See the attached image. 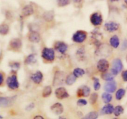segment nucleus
<instances>
[{
	"instance_id": "obj_1",
	"label": "nucleus",
	"mask_w": 127,
	"mask_h": 119,
	"mask_svg": "<svg viewBox=\"0 0 127 119\" xmlns=\"http://www.w3.org/2000/svg\"><path fill=\"white\" fill-rule=\"evenodd\" d=\"M66 80L65 73L62 71H57L55 72L53 78V85L54 86H58L63 84Z\"/></svg>"
},
{
	"instance_id": "obj_2",
	"label": "nucleus",
	"mask_w": 127,
	"mask_h": 119,
	"mask_svg": "<svg viewBox=\"0 0 127 119\" xmlns=\"http://www.w3.org/2000/svg\"><path fill=\"white\" fill-rule=\"evenodd\" d=\"M112 69H111V73L114 76H116L123 69V63L122 61L120 59L116 58L114 60L112 63Z\"/></svg>"
},
{
	"instance_id": "obj_3",
	"label": "nucleus",
	"mask_w": 127,
	"mask_h": 119,
	"mask_svg": "<svg viewBox=\"0 0 127 119\" xmlns=\"http://www.w3.org/2000/svg\"><path fill=\"white\" fill-rule=\"evenodd\" d=\"M42 57L47 61H53L55 59V51L50 48H44L42 52Z\"/></svg>"
},
{
	"instance_id": "obj_4",
	"label": "nucleus",
	"mask_w": 127,
	"mask_h": 119,
	"mask_svg": "<svg viewBox=\"0 0 127 119\" xmlns=\"http://www.w3.org/2000/svg\"><path fill=\"white\" fill-rule=\"evenodd\" d=\"M87 38V33L83 30H78L73 34V42L76 43H83L85 41Z\"/></svg>"
},
{
	"instance_id": "obj_5",
	"label": "nucleus",
	"mask_w": 127,
	"mask_h": 119,
	"mask_svg": "<svg viewBox=\"0 0 127 119\" xmlns=\"http://www.w3.org/2000/svg\"><path fill=\"white\" fill-rule=\"evenodd\" d=\"M16 100V97H0V107L11 106Z\"/></svg>"
},
{
	"instance_id": "obj_6",
	"label": "nucleus",
	"mask_w": 127,
	"mask_h": 119,
	"mask_svg": "<svg viewBox=\"0 0 127 119\" xmlns=\"http://www.w3.org/2000/svg\"><path fill=\"white\" fill-rule=\"evenodd\" d=\"M6 83H7V86L11 89H17L19 86V83L16 75H12L8 77L6 80Z\"/></svg>"
},
{
	"instance_id": "obj_7",
	"label": "nucleus",
	"mask_w": 127,
	"mask_h": 119,
	"mask_svg": "<svg viewBox=\"0 0 127 119\" xmlns=\"http://www.w3.org/2000/svg\"><path fill=\"white\" fill-rule=\"evenodd\" d=\"M97 69L101 73H105L108 71L109 68V63L107 60L105 59H100L97 62Z\"/></svg>"
},
{
	"instance_id": "obj_8",
	"label": "nucleus",
	"mask_w": 127,
	"mask_h": 119,
	"mask_svg": "<svg viewBox=\"0 0 127 119\" xmlns=\"http://www.w3.org/2000/svg\"><path fill=\"white\" fill-rule=\"evenodd\" d=\"M90 21L92 24L95 26H100L102 23V17L98 12H94L91 16Z\"/></svg>"
},
{
	"instance_id": "obj_9",
	"label": "nucleus",
	"mask_w": 127,
	"mask_h": 119,
	"mask_svg": "<svg viewBox=\"0 0 127 119\" xmlns=\"http://www.w3.org/2000/svg\"><path fill=\"white\" fill-rule=\"evenodd\" d=\"M117 87V84L116 81L113 79V80L107 81V83L104 85V89L107 92L112 93L116 90Z\"/></svg>"
},
{
	"instance_id": "obj_10",
	"label": "nucleus",
	"mask_w": 127,
	"mask_h": 119,
	"mask_svg": "<svg viewBox=\"0 0 127 119\" xmlns=\"http://www.w3.org/2000/svg\"><path fill=\"white\" fill-rule=\"evenodd\" d=\"M9 47L11 50L14 51H19L22 47V42L19 38H13L9 43Z\"/></svg>"
},
{
	"instance_id": "obj_11",
	"label": "nucleus",
	"mask_w": 127,
	"mask_h": 119,
	"mask_svg": "<svg viewBox=\"0 0 127 119\" xmlns=\"http://www.w3.org/2000/svg\"><path fill=\"white\" fill-rule=\"evenodd\" d=\"M55 95L59 99H65V98L68 97L69 96L66 89L64 88H63V87H60V88H57L56 89Z\"/></svg>"
},
{
	"instance_id": "obj_12",
	"label": "nucleus",
	"mask_w": 127,
	"mask_h": 119,
	"mask_svg": "<svg viewBox=\"0 0 127 119\" xmlns=\"http://www.w3.org/2000/svg\"><path fill=\"white\" fill-rule=\"evenodd\" d=\"M90 92L91 89L89 87L85 85L82 86L80 88H78V90H77V95L78 97H88L90 94Z\"/></svg>"
},
{
	"instance_id": "obj_13",
	"label": "nucleus",
	"mask_w": 127,
	"mask_h": 119,
	"mask_svg": "<svg viewBox=\"0 0 127 119\" xmlns=\"http://www.w3.org/2000/svg\"><path fill=\"white\" fill-rule=\"evenodd\" d=\"M55 48L58 52L63 54L66 52L67 49H68V46L64 42L58 41V42H56L55 44Z\"/></svg>"
},
{
	"instance_id": "obj_14",
	"label": "nucleus",
	"mask_w": 127,
	"mask_h": 119,
	"mask_svg": "<svg viewBox=\"0 0 127 119\" xmlns=\"http://www.w3.org/2000/svg\"><path fill=\"white\" fill-rule=\"evenodd\" d=\"M105 28L107 31L109 32H114L117 30L119 28V24L115 22H107L105 24Z\"/></svg>"
},
{
	"instance_id": "obj_15",
	"label": "nucleus",
	"mask_w": 127,
	"mask_h": 119,
	"mask_svg": "<svg viewBox=\"0 0 127 119\" xmlns=\"http://www.w3.org/2000/svg\"><path fill=\"white\" fill-rule=\"evenodd\" d=\"M51 110L56 115H60L63 112V107L62 105V104L59 102L55 103V104H53L52 107H51Z\"/></svg>"
},
{
	"instance_id": "obj_16",
	"label": "nucleus",
	"mask_w": 127,
	"mask_h": 119,
	"mask_svg": "<svg viewBox=\"0 0 127 119\" xmlns=\"http://www.w3.org/2000/svg\"><path fill=\"white\" fill-rule=\"evenodd\" d=\"M40 39V35L36 31H32L29 35V40L32 43H38Z\"/></svg>"
},
{
	"instance_id": "obj_17",
	"label": "nucleus",
	"mask_w": 127,
	"mask_h": 119,
	"mask_svg": "<svg viewBox=\"0 0 127 119\" xmlns=\"http://www.w3.org/2000/svg\"><path fill=\"white\" fill-rule=\"evenodd\" d=\"M31 79L35 84H40L43 79V74L40 71H38L31 76Z\"/></svg>"
},
{
	"instance_id": "obj_18",
	"label": "nucleus",
	"mask_w": 127,
	"mask_h": 119,
	"mask_svg": "<svg viewBox=\"0 0 127 119\" xmlns=\"http://www.w3.org/2000/svg\"><path fill=\"white\" fill-rule=\"evenodd\" d=\"M33 13V9L31 5H26L22 8V14L24 16H29Z\"/></svg>"
},
{
	"instance_id": "obj_19",
	"label": "nucleus",
	"mask_w": 127,
	"mask_h": 119,
	"mask_svg": "<svg viewBox=\"0 0 127 119\" xmlns=\"http://www.w3.org/2000/svg\"><path fill=\"white\" fill-rule=\"evenodd\" d=\"M114 107L111 104H107L105 106L103 107L102 109L101 110L102 114H106V115H109V114H111L114 112Z\"/></svg>"
},
{
	"instance_id": "obj_20",
	"label": "nucleus",
	"mask_w": 127,
	"mask_h": 119,
	"mask_svg": "<svg viewBox=\"0 0 127 119\" xmlns=\"http://www.w3.org/2000/svg\"><path fill=\"white\" fill-rule=\"evenodd\" d=\"M110 45L112 47H114V48H118L119 45H120V40H119V38L118 37V36H112L110 39Z\"/></svg>"
},
{
	"instance_id": "obj_21",
	"label": "nucleus",
	"mask_w": 127,
	"mask_h": 119,
	"mask_svg": "<svg viewBox=\"0 0 127 119\" xmlns=\"http://www.w3.org/2000/svg\"><path fill=\"white\" fill-rule=\"evenodd\" d=\"M76 80V77L73 74H70L66 76L65 82L66 83V84L71 86L75 83Z\"/></svg>"
},
{
	"instance_id": "obj_22",
	"label": "nucleus",
	"mask_w": 127,
	"mask_h": 119,
	"mask_svg": "<svg viewBox=\"0 0 127 119\" xmlns=\"http://www.w3.org/2000/svg\"><path fill=\"white\" fill-rule=\"evenodd\" d=\"M9 31V26L6 24H2L0 25V34L2 35H6Z\"/></svg>"
},
{
	"instance_id": "obj_23",
	"label": "nucleus",
	"mask_w": 127,
	"mask_h": 119,
	"mask_svg": "<svg viewBox=\"0 0 127 119\" xmlns=\"http://www.w3.org/2000/svg\"><path fill=\"white\" fill-rule=\"evenodd\" d=\"M43 17L46 21H52L54 18V13L53 11H47L43 13Z\"/></svg>"
},
{
	"instance_id": "obj_24",
	"label": "nucleus",
	"mask_w": 127,
	"mask_h": 119,
	"mask_svg": "<svg viewBox=\"0 0 127 119\" xmlns=\"http://www.w3.org/2000/svg\"><path fill=\"white\" fill-rule=\"evenodd\" d=\"M102 99L104 102L106 104H109L112 100V95L109 92H104L102 95Z\"/></svg>"
},
{
	"instance_id": "obj_25",
	"label": "nucleus",
	"mask_w": 127,
	"mask_h": 119,
	"mask_svg": "<svg viewBox=\"0 0 127 119\" xmlns=\"http://www.w3.org/2000/svg\"><path fill=\"white\" fill-rule=\"evenodd\" d=\"M99 116V114L97 112L93 111L91 112L89 114H88L87 115H86L83 118H82L81 119H97Z\"/></svg>"
},
{
	"instance_id": "obj_26",
	"label": "nucleus",
	"mask_w": 127,
	"mask_h": 119,
	"mask_svg": "<svg viewBox=\"0 0 127 119\" xmlns=\"http://www.w3.org/2000/svg\"><path fill=\"white\" fill-rule=\"evenodd\" d=\"M125 90L124 89H122V88H120L116 92V94H115V97H116V99L118 100H120L122 99L124 97L125 94Z\"/></svg>"
},
{
	"instance_id": "obj_27",
	"label": "nucleus",
	"mask_w": 127,
	"mask_h": 119,
	"mask_svg": "<svg viewBox=\"0 0 127 119\" xmlns=\"http://www.w3.org/2000/svg\"><path fill=\"white\" fill-rule=\"evenodd\" d=\"M84 73H85V71H84V69H82V68H75V69L73 70V74H74L76 78H79V77L83 76L84 74Z\"/></svg>"
},
{
	"instance_id": "obj_28",
	"label": "nucleus",
	"mask_w": 127,
	"mask_h": 119,
	"mask_svg": "<svg viewBox=\"0 0 127 119\" xmlns=\"http://www.w3.org/2000/svg\"><path fill=\"white\" fill-rule=\"evenodd\" d=\"M52 89L50 86H45L43 89V92H42V96L43 97H47L50 96V94H52Z\"/></svg>"
},
{
	"instance_id": "obj_29",
	"label": "nucleus",
	"mask_w": 127,
	"mask_h": 119,
	"mask_svg": "<svg viewBox=\"0 0 127 119\" xmlns=\"http://www.w3.org/2000/svg\"><path fill=\"white\" fill-rule=\"evenodd\" d=\"M36 61V57L35 55L34 54H31L29 55H28L27 57V58H26V60H25V63L27 64H30L33 63L34 62H35Z\"/></svg>"
},
{
	"instance_id": "obj_30",
	"label": "nucleus",
	"mask_w": 127,
	"mask_h": 119,
	"mask_svg": "<svg viewBox=\"0 0 127 119\" xmlns=\"http://www.w3.org/2000/svg\"><path fill=\"white\" fill-rule=\"evenodd\" d=\"M124 109L123 108V107L121 106V105H117V106L114 108V114L117 117L120 116V115H122L124 113Z\"/></svg>"
},
{
	"instance_id": "obj_31",
	"label": "nucleus",
	"mask_w": 127,
	"mask_h": 119,
	"mask_svg": "<svg viewBox=\"0 0 127 119\" xmlns=\"http://www.w3.org/2000/svg\"><path fill=\"white\" fill-rule=\"evenodd\" d=\"M102 78L103 79L107 81H109L113 80L114 78V76L113 75L112 73H107V72H105V73H104L102 75Z\"/></svg>"
},
{
	"instance_id": "obj_32",
	"label": "nucleus",
	"mask_w": 127,
	"mask_h": 119,
	"mask_svg": "<svg viewBox=\"0 0 127 119\" xmlns=\"http://www.w3.org/2000/svg\"><path fill=\"white\" fill-rule=\"evenodd\" d=\"M98 99V95L97 93H93L91 95L90 98H89V102L91 104H94L97 102Z\"/></svg>"
},
{
	"instance_id": "obj_33",
	"label": "nucleus",
	"mask_w": 127,
	"mask_h": 119,
	"mask_svg": "<svg viewBox=\"0 0 127 119\" xmlns=\"http://www.w3.org/2000/svg\"><path fill=\"white\" fill-rule=\"evenodd\" d=\"M93 80H94V88L95 90H98L100 88V84L99 82V79L98 78H93Z\"/></svg>"
},
{
	"instance_id": "obj_34",
	"label": "nucleus",
	"mask_w": 127,
	"mask_h": 119,
	"mask_svg": "<svg viewBox=\"0 0 127 119\" xmlns=\"http://www.w3.org/2000/svg\"><path fill=\"white\" fill-rule=\"evenodd\" d=\"M57 3L60 7H64L70 3V0H57Z\"/></svg>"
},
{
	"instance_id": "obj_35",
	"label": "nucleus",
	"mask_w": 127,
	"mask_h": 119,
	"mask_svg": "<svg viewBox=\"0 0 127 119\" xmlns=\"http://www.w3.org/2000/svg\"><path fill=\"white\" fill-rule=\"evenodd\" d=\"M87 104H88V102H87L86 100L83 99H79L77 102V104L79 106H84V105H86Z\"/></svg>"
},
{
	"instance_id": "obj_36",
	"label": "nucleus",
	"mask_w": 127,
	"mask_h": 119,
	"mask_svg": "<svg viewBox=\"0 0 127 119\" xmlns=\"http://www.w3.org/2000/svg\"><path fill=\"white\" fill-rule=\"evenodd\" d=\"M122 79L124 81L127 82V70H125L122 72Z\"/></svg>"
},
{
	"instance_id": "obj_37",
	"label": "nucleus",
	"mask_w": 127,
	"mask_h": 119,
	"mask_svg": "<svg viewBox=\"0 0 127 119\" xmlns=\"http://www.w3.org/2000/svg\"><path fill=\"white\" fill-rule=\"evenodd\" d=\"M127 48V40H124V42H123V44H122V48L124 50H125Z\"/></svg>"
},
{
	"instance_id": "obj_38",
	"label": "nucleus",
	"mask_w": 127,
	"mask_h": 119,
	"mask_svg": "<svg viewBox=\"0 0 127 119\" xmlns=\"http://www.w3.org/2000/svg\"><path fill=\"white\" fill-rule=\"evenodd\" d=\"M34 107V104H29V105H28V106L27 107V108H26V109H27V110H32L33 108Z\"/></svg>"
},
{
	"instance_id": "obj_39",
	"label": "nucleus",
	"mask_w": 127,
	"mask_h": 119,
	"mask_svg": "<svg viewBox=\"0 0 127 119\" xmlns=\"http://www.w3.org/2000/svg\"><path fill=\"white\" fill-rule=\"evenodd\" d=\"M20 66V64L18 63H16V62H15V63H12V65L11 66V67H13V68H18Z\"/></svg>"
},
{
	"instance_id": "obj_40",
	"label": "nucleus",
	"mask_w": 127,
	"mask_h": 119,
	"mask_svg": "<svg viewBox=\"0 0 127 119\" xmlns=\"http://www.w3.org/2000/svg\"><path fill=\"white\" fill-rule=\"evenodd\" d=\"M3 81H4L3 74H2L1 73H0V86L2 84V83H3Z\"/></svg>"
},
{
	"instance_id": "obj_41",
	"label": "nucleus",
	"mask_w": 127,
	"mask_h": 119,
	"mask_svg": "<svg viewBox=\"0 0 127 119\" xmlns=\"http://www.w3.org/2000/svg\"><path fill=\"white\" fill-rule=\"evenodd\" d=\"M33 119H45L43 117L41 116V115H37V116H35L34 118H33Z\"/></svg>"
},
{
	"instance_id": "obj_42",
	"label": "nucleus",
	"mask_w": 127,
	"mask_h": 119,
	"mask_svg": "<svg viewBox=\"0 0 127 119\" xmlns=\"http://www.w3.org/2000/svg\"><path fill=\"white\" fill-rule=\"evenodd\" d=\"M73 2H76V3H79V2H81L83 0H73Z\"/></svg>"
},
{
	"instance_id": "obj_43",
	"label": "nucleus",
	"mask_w": 127,
	"mask_h": 119,
	"mask_svg": "<svg viewBox=\"0 0 127 119\" xmlns=\"http://www.w3.org/2000/svg\"><path fill=\"white\" fill-rule=\"evenodd\" d=\"M59 119H66L65 117H62V116H60L59 117Z\"/></svg>"
},
{
	"instance_id": "obj_44",
	"label": "nucleus",
	"mask_w": 127,
	"mask_h": 119,
	"mask_svg": "<svg viewBox=\"0 0 127 119\" xmlns=\"http://www.w3.org/2000/svg\"><path fill=\"white\" fill-rule=\"evenodd\" d=\"M111 1H119V0H111Z\"/></svg>"
},
{
	"instance_id": "obj_45",
	"label": "nucleus",
	"mask_w": 127,
	"mask_h": 119,
	"mask_svg": "<svg viewBox=\"0 0 127 119\" xmlns=\"http://www.w3.org/2000/svg\"><path fill=\"white\" fill-rule=\"evenodd\" d=\"M125 3H126V4L127 5V0H125Z\"/></svg>"
},
{
	"instance_id": "obj_46",
	"label": "nucleus",
	"mask_w": 127,
	"mask_h": 119,
	"mask_svg": "<svg viewBox=\"0 0 127 119\" xmlns=\"http://www.w3.org/2000/svg\"><path fill=\"white\" fill-rule=\"evenodd\" d=\"M2 119V117L0 115V119Z\"/></svg>"
},
{
	"instance_id": "obj_47",
	"label": "nucleus",
	"mask_w": 127,
	"mask_h": 119,
	"mask_svg": "<svg viewBox=\"0 0 127 119\" xmlns=\"http://www.w3.org/2000/svg\"></svg>"
},
{
	"instance_id": "obj_48",
	"label": "nucleus",
	"mask_w": 127,
	"mask_h": 119,
	"mask_svg": "<svg viewBox=\"0 0 127 119\" xmlns=\"http://www.w3.org/2000/svg\"></svg>"
}]
</instances>
